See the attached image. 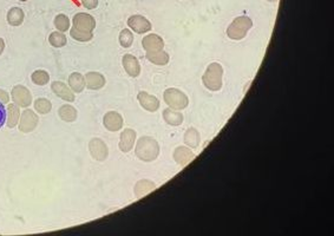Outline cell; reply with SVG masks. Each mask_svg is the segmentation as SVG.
Masks as SVG:
<instances>
[{
    "instance_id": "cell-13",
    "label": "cell",
    "mask_w": 334,
    "mask_h": 236,
    "mask_svg": "<svg viewBox=\"0 0 334 236\" xmlns=\"http://www.w3.org/2000/svg\"><path fill=\"white\" fill-rule=\"evenodd\" d=\"M123 68L125 70L126 73L131 77H137L141 73V65H139L138 59L132 55H124L122 59Z\"/></svg>"
},
{
    "instance_id": "cell-31",
    "label": "cell",
    "mask_w": 334,
    "mask_h": 236,
    "mask_svg": "<svg viewBox=\"0 0 334 236\" xmlns=\"http://www.w3.org/2000/svg\"><path fill=\"white\" fill-rule=\"evenodd\" d=\"M133 43V36L129 28H125L119 33V44L123 47H130Z\"/></svg>"
},
{
    "instance_id": "cell-19",
    "label": "cell",
    "mask_w": 334,
    "mask_h": 236,
    "mask_svg": "<svg viewBox=\"0 0 334 236\" xmlns=\"http://www.w3.org/2000/svg\"><path fill=\"white\" fill-rule=\"evenodd\" d=\"M69 85H70V89H71L72 91H75L76 94H79V92H82L85 88L84 76L81 75L79 72L71 73V75H70V77H69Z\"/></svg>"
},
{
    "instance_id": "cell-9",
    "label": "cell",
    "mask_w": 334,
    "mask_h": 236,
    "mask_svg": "<svg viewBox=\"0 0 334 236\" xmlns=\"http://www.w3.org/2000/svg\"><path fill=\"white\" fill-rule=\"evenodd\" d=\"M128 25L136 33H145L151 30V23L143 15L135 14L128 19Z\"/></svg>"
},
{
    "instance_id": "cell-3",
    "label": "cell",
    "mask_w": 334,
    "mask_h": 236,
    "mask_svg": "<svg viewBox=\"0 0 334 236\" xmlns=\"http://www.w3.org/2000/svg\"><path fill=\"white\" fill-rule=\"evenodd\" d=\"M253 26V21L249 17L241 15V17L235 18L231 24L227 28V36L231 40H241L247 36L250 28Z\"/></svg>"
},
{
    "instance_id": "cell-28",
    "label": "cell",
    "mask_w": 334,
    "mask_h": 236,
    "mask_svg": "<svg viewBox=\"0 0 334 236\" xmlns=\"http://www.w3.org/2000/svg\"><path fill=\"white\" fill-rule=\"evenodd\" d=\"M31 78H32V82L34 84L37 85H45L50 81L49 73L44 71V70H37V71H34L32 76H31Z\"/></svg>"
},
{
    "instance_id": "cell-37",
    "label": "cell",
    "mask_w": 334,
    "mask_h": 236,
    "mask_svg": "<svg viewBox=\"0 0 334 236\" xmlns=\"http://www.w3.org/2000/svg\"><path fill=\"white\" fill-rule=\"evenodd\" d=\"M20 1H26V0H20Z\"/></svg>"
},
{
    "instance_id": "cell-27",
    "label": "cell",
    "mask_w": 334,
    "mask_h": 236,
    "mask_svg": "<svg viewBox=\"0 0 334 236\" xmlns=\"http://www.w3.org/2000/svg\"><path fill=\"white\" fill-rule=\"evenodd\" d=\"M34 109L38 111V114L46 115L50 113L51 109H52V104H51L50 101L45 100V98H38V100L34 102Z\"/></svg>"
},
{
    "instance_id": "cell-29",
    "label": "cell",
    "mask_w": 334,
    "mask_h": 236,
    "mask_svg": "<svg viewBox=\"0 0 334 236\" xmlns=\"http://www.w3.org/2000/svg\"><path fill=\"white\" fill-rule=\"evenodd\" d=\"M55 26L58 31L65 32L70 28V19L65 14H58L55 18Z\"/></svg>"
},
{
    "instance_id": "cell-5",
    "label": "cell",
    "mask_w": 334,
    "mask_h": 236,
    "mask_svg": "<svg viewBox=\"0 0 334 236\" xmlns=\"http://www.w3.org/2000/svg\"><path fill=\"white\" fill-rule=\"evenodd\" d=\"M12 101L15 105L20 108H27L32 102V95L23 85H15L11 91Z\"/></svg>"
},
{
    "instance_id": "cell-1",
    "label": "cell",
    "mask_w": 334,
    "mask_h": 236,
    "mask_svg": "<svg viewBox=\"0 0 334 236\" xmlns=\"http://www.w3.org/2000/svg\"><path fill=\"white\" fill-rule=\"evenodd\" d=\"M136 156L143 162H152L160 155V145L156 139L143 136L136 144Z\"/></svg>"
},
{
    "instance_id": "cell-35",
    "label": "cell",
    "mask_w": 334,
    "mask_h": 236,
    "mask_svg": "<svg viewBox=\"0 0 334 236\" xmlns=\"http://www.w3.org/2000/svg\"><path fill=\"white\" fill-rule=\"evenodd\" d=\"M4 49H5V43L4 40H2V38H0V55L4 52Z\"/></svg>"
},
{
    "instance_id": "cell-34",
    "label": "cell",
    "mask_w": 334,
    "mask_h": 236,
    "mask_svg": "<svg viewBox=\"0 0 334 236\" xmlns=\"http://www.w3.org/2000/svg\"><path fill=\"white\" fill-rule=\"evenodd\" d=\"M8 101H9V98H8L7 92L4 90H0V102H1L2 104H6V103H8Z\"/></svg>"
},
{
    "instance_id": "cell-12",
    "label": "cell",
    "mask_w": 334,
    "mask_h": 236,
    "mask_svg": "<svg viewBox=\"0 0 334 236\" xmlns=\"http://www.w3.org/2000/svg\"><path fill=\"white\" fill-rule=\"evenodd\" d=\"M137 98L143 109L150 111V113H155V111H157L158 108H160V101H158L155 96L149 95L148 92L141 91L138 94Z\"/></svg>"
},
{
    "instance_id": "cell-16",
    "label": "cell",
    "mask_w": 334,
    "mask_h": 236,
    "mask_svg": "<svg viewBox=\"0 0 334 236\" xmlns=\"http://www.w3.org/2000/svg\"><path fill=\"white\" fill-rule=\"evenodd\" d=\"M106 85V78L100 72H89L85 76V87L90 90H100Z\"/></svg>"
},
{
    "instance_id": "cell-36",
    "label": "cell",
    "mask_w": 334,
    "mask_h": 236,
    "mask_svg": "<svg viewBox=\"0 0 334 236\" xmlns=\"http://www.w3.org/2000/svg\"><path fill=\"white\" fill-rule=\"evenodd\" d=\"M268 1H278V0H268Z\"/></svg>"
},
{
    "instance_id": "cell-32",
    "label": "cell",
    "mask_w": 334,
    "mask_h": 236,
    "mask_svg": "<svg viewBox=\"0 0 334 236\" xmlns=\"http://www.w3.org/2000/svg\"><path fill=\"white\" fill-rule=\"evenodd\" d=\"M82 4L85 6V8L94 9L97 7L98 0H82Z\"/></svg>"
},
{
    "instance_id": "cell-26",
    "label": "cell",
    "mask_w": 334,
    "mask_h": 236,
    "mask_svg": "<svg viewBox=\"0 0 334 236\" xmlns=\"http://www.w3.org/2000/svg\"><path fill=\"white\" fill-rule=\"evenodd\" d=\"M49 41L53 47H57V49H59V47H63V46L66 45V37H65V34L63 33V32L56 31V32H52V33L50 34Z\"/></svg>"
},
{
    "instance_id": "cell-10",
    "label": "cell",
    "mask_w": 334,
    "mask_h": 236,
    "mask_svg": "<svg viewBox=\"0 0 334 236\" xmlns=\"http://www.w3.org/2000/svg\"><path fill=\"white\" fill-rule=\"evenodd\" d=\"M103 124L109 131H118L123 127V117L116 111H109L103 118Z\"/></svg>"
},
{
    "instance_id": "cell-18",
    "label": "cell",
    "mask_w": 334,
    "mask_h": 236,
    "mask_svg": "<svg viewBox=\"0 0 334 236\" xmlns=\"http://www.w3.org/2000/svg\"><path fill=\"white\" fill-rule=\"evenodd\" d=\"M163 119L165 123L173 126H179L183 123V115L180 111L168 108L163 111Z\"/></svg>"
},
{
    "instance_id": "cell-14",
    "label": "cell",
    "mask_w": 334,
    "mask_h": 236,
    "mask_svg": "<svg viewBox=\"0 0 334 236\" xmlns=\"http://www.w3.org/2000/svg\"><path fill=\"white\" fill-rule=\"evenodd\" d=\"M136 142V131L132 129H125L120 133L119 138V149L123 152L131 151L133 144Z\"/></svg>"
},
{
    "instance_id": "cell-6",
    "label": "cell",
    "mask_w": 334,
    "mask_h": 236,
    "mask_svg": "<svg viewBox=\"0 0 334 236\" xmlns=\"http://www.w3.org/2000/svg\"><path fill=\"white\" fill-rule=\"evenodd\" d=\"M89 150H90L92 158H95L98 162L106 161L108 155H109L108 145L101 138H92L89 143Z\"/></svg>"
},
{
    "instance_id": "cell-4",
    "label": "cell",
    "mask_w": 334,
    "mask_h": 236,
    "mask_svg": "<svg viewBox=\"0 0 334 236\" xmlns=\"http://www.w3.org/2000/svg\"><path fill=\"white\" fill-rule=\"evenodd\" d=\"M163 98L165 104L169 105V108H171V109L177 111L186 109L188 104H189V100H188L187 95L179 90V89L175 88L167 89L163 94Z\"/></svg>"
},
{
    "instance_id": "cell-17",
    "label": "cell",
    "mask_w": 334,
    "mask_h": 236,
    "mask_svg": "<svg viewBox=\"0 0 334 236\" xmlns=\"http://www.w3.org/2000/svg\"><path fill=\"white\" fill-rule=\"evenodd\" d=\"M51 89L55 94L58 96L59 98L64 100L66 102H74L75 101V95L71 91V89L66 87L63 82H53L51 85Z\"/></svg>"
},
{
    "instance_id": "cell-15",
    "label": "cell",
    "mask_w": 334,
    "mask_h": 236,
    "mask_svg": "<svg viewBox=\"0 0 334 236\" xmlns=\"http://www.w3.org/2000/svg\"><path fill=\"white\" fill-rule=\"evenodd\" d=\"M194 158H195V154L187 146H179V148L175 149L174 159L176 161L177 164L184 167V165L190 163Z\"/></svg>"
},
{
    "instance_id": "cell-33",
    "label": "cell",
    "mask_w": 334,
    "mask_h": 236,
    "mask_svg": "<svg viewBox=\"0 0 334 236\" xmlns=\"http://www.w3.org/2000/svg\"><path fill=\"white\" fill-rule=\"evenodd\" d=\"M5 120H6V110L4 104L0 102V127L4 125Z\"/></svg>"
},
{
    "instance_id": "cell-30",
    "label": "cell",
    "mask_w": 334,
    "mask_h": 236,
    "mask_svg": "<svg viewBox=\"0 0 334 236\" xmlns=\"http://www.w3.org/2000/svg\"><path fill=\"white\" fill-rule=\"evenodd\" d=\"M70 34H71V37L74 38L75 40H78V41H90L92 38H94V34H92V32L78 31L74 27L70 30Z\"/></svg>"
},
{
    "instance_id": "cell-25",
    "label": "cell",
    "mask_w": 334,
    "mask_h": 236,
    "mask_svg": "<svg viewBox=\"0 0 334 236\" xmlns=\"http://www.w3.org/2000/svg\"><path fill=\"white\" fill-rule=\"evenodd\" d=\"M19 107L15 104H9L8 105V117H7V126L8 127H14L19 122Z\"/></svg>"
},
{
    "instance_id": "cell-21",
    "label": "cell",
    "mask_w": 334,
    "mask_h": 236,
    "mask_svg": "<svg viewBox=\"0 0 334 236\" xmlns=\"http://www.w3.org/2000/svg\"><path fill=\"white\" fill-rule=\"evenodd\" d=\"M201 142V137H200V132L197 131L195 127H189L184 133V143L189 146V148L195 149L200 145Z\"/></svg>"
},
{
    "instance_id": "cell-23",
    "label": "cell",
    "mask_w": 334,
    "mask_h": 236,
    "mask_svg": "<svg viewBox=\"0 0 334 236\" xmlns=\"http://www.w3.org/2000/svg\"><path fill=\"white\" fill-rule=\"evenodd\" d=\"M58 115L64 122L68 123H72L77 119V110L74 107H71V105H63V107H60Z\"/></svg>"
},
{
    "instance_id": "cell-7",
    "label": "cell",
    "mask_w": 334,
    "mask_h": 236,
    "mask_svg": "<svg viewBox=\"0 0 334 236\" xmlns=\"http://www.w3.org/2000/svg\"><path fill=\"white\" fill-rule=\"evenodd\" d=\"M96 27V20L91 14L77 13L74 17V28L83 32H92Z\"/></svg>"
},
{
    "instance_id": "cell-22",
    "label": "cell",
    "mask_w": 334,
    "mask_h": 236,
    "mask_svg": "<svg viewBox=\"0 0 334 236\" xmlns=\"http://www.w3.org/2000/svg\"><path fill=\"white\" fill-rule=\"evenodd\" d=\"M155 188L156 186L154 182L149 180H141L138 181L135 186V195L139 199V197L147 195V194L150 193V191L155 190Z\"/></svg>"
},
{
    "instance_id": "cell-11",
    "label": "cell",
    "mask_w": 334,
    "mask_h": 236,
    "mask_svg": "<svg viewBox=\"0 0 334 236\" xmlns=\"http://www.w3.org/2000/svg\"><path fill=\"white\" fill-rule=\"evenodd\" d=\"M142 46L145 50V52H156V51L163 50L164 41L160 36L151 33L143 38Z\"/></svg>"
},
{
    "instance_id": "cell-24",
    "label": "cell",
    "mask_w": 334,
    "mask_h": 236,
    "mask_svg": "<svg viewBox=\"0 0 334 236\" xmlns=\"http://www.w3.org/2000/svg\"><path fill=\"white\" fill-rule=\"evenodd\" d=\"M24 21V12L19 7H13L7 13V23L12 26H19Z\"/></svg>"
},
{
    "instance_id": "cell-20",
    "label": "cell",
    "mask_w": 334,
    "mask_h": 236,
    "mask_svg": "<svg viewBox=\"0 0 334 236\" xmlns=\"http://www.w3.org/2000/svg\"><path fill=\"white\" fill-rule=\"evenodd\" d=\"M147 59L156 65H167L169 63V55L163 50L156 51V52H147Z\"/></svg>"
},
{
    "instance_id": "cell-2",
    "label": "cell",
    "mask_w": 334,
    "mask_h": 236,
    "mask_svg": "<svg viewBox=\"0 0 334 236\" xmlns=\"http://www.w3.org/2000/svg\"><path fill=\"white\" fill-rule=\"evenodd\" d=\"M222 76H223V68L221 64L212 63L207 68L202 82L208 90L219 91L222 88Z\"/></svg>"
},
{
    "instance_id": "cell-8",
    "label": "cell",
    "mask_w": 334,
    "mask_h": 236,
    "mask_svg": "<svg viewBox=\"0 0 334 236\" xmlns=\"http://www.w3.org/2000/svg\"><path fill=\"white\" fill-rule=\"evenodd\" d=\"M38 116L33 113L32 110H25L20 116V122H19V130L21 132H31L36 129V126L38 125Z\"/></svg>"
}]
</instances>
